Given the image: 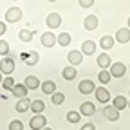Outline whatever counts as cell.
<instances>
[{"instance_id":"2e32d148","label":"cell","mask_w":130,"mask_h":130,"mask_svg":"<svg viewBox=\"0 0 130 130\" xmlns=\"http://www.w3.org/2000/svg\"><path fill=\"white\" fill-rule=\"evenodd\" d=\"M94 51H96V42H92V40H85L83 43H81V54L90 56V54H94Z\"/></svg>"},{"instance_id":"5bb4252c","label":"cell","mask_w":130,"mask_h":130,"mask_svg":"<svg viewBox=\"0 0 130 130\" xmlns=\"http://www.w3.org/2000/svg\"><path fill=\"white\" fill-rule=\"evenodd\" d=\"M27 87L24 85V83H16L14 87H13V90H11V94L13 96H16V98H20V100H24V98H27Z\"/></svg>"},{"instance_id":"8992f818","label":"cell","mask_w":130,"mask_h":130,"mask_svg":"<svg viewBox=\"0 0 130 130\" xmlns=\"http://www.w3.org/2000/svg\"><path fill=\"white\" fill-rule=\"evenodd\" d=\"M94 96H96V100L100 101V103H108L110 101V92L105 87H98L94 90Z\"/></svg>"},{"instance_id":"9a60e30c","label":"cell","mask_w":130,"mask_h":130,"mask_svg":"<svg viewBox=\"0 0 130 130\" xmlns=\"http://www.w3.org/2000/svg\"><path fill=\"white\" fill-rule=\"evenodd\" d=\"M114 43H116L114 36H108V35H105V36H101V38H100V47L103 49V51H110V49L114 47Z\"/></svg>"},{"instance_id":"e0dca14e","label":"cell","mask_w":130,"mask_h":130,"mask_svg":"<svg viewBox=\"0 0 130 130\" xmlns=\"http://www.w3.org/2000/svg\"><path fill=\"white\" fill-rule=\"evenodd\" d=\"M22 60L25 61V65H36L38 63V60H40V56H38V53L36 51H31L29 54H22Z\"/></svg>"},{"instance_id":"d4e9b609","label":"cell","mask_w":130,"mask_h":130,"mask_svg":"<svg viewBox=\"0 0 130 130\" xmlns=\"http://www.w3.org/2000/svg\"><path fill=\"white\" fill-rule=\"evenodd\" d=\"M71 35H69V32H60V35H58V38H56V43L58 45H61V47H67L69 43H71Z\"/></svg>"},{"instance_id":"74e56055","label":"cell","mask_w":130,"mask_h":130,"mask_svg":"<svg viewBox=\"0 0 130 130\" xmlns=\"http://www.w3.org/2000/svg\"><path fill=\"white\" fill-rule=\"evenodd\" d=\"M43 130H53V128H49V126H45V128H43Z\"/></svg>"},{"instance_id":"ffe728a7","label":"cell","mask_w":130,"mask_h":130,"mask_svg":"<svg viewBox=\"0 0 130 130\" xmlns=\"http://www.w3.org/2000/svg\"><path fill=\"white\" fill-rule=\"evenodd\" d=\"M24 85L27 87V90H35V89H38L42 83H40V79H38L36 76H27L25 81H24Z\"/></svg>"},{"instance_id":"603a6c76","label":"cell","mask_w":130,"mask_h":130,"mask_svg":"<svg viewBox=\"0 0 130 130\" xmlns=\"http://www.w3.org/2000/svg\"><path fill=\"white\" fill-rule=\"evenodd\" d=\"M31 110L35 112V116H40V114L45 110V103L42 100H35V101H31Z\"/></svg>"},{"instance_id":"8fae6325","label":"cell","mask_w":130,"mask_h":130,"mask_svg":"<svg viewBox=\"0 0 130 130\" xmlns=\"http://www.w3.org/2000/svg\"><path fill=\"white\" fill-rule=\"evenodd\" d=\"M98 25H100V20H98L96 14H89L87 18L83 20V27L87 31H94V29H98Z\"/></svg>"},{"instance_id":"d6986e66","label":"cell","mask_w":130,"mask_h":130,"mask_svg":"<svg viewBox=\"0 0 130 130\" xmlns=\"http://www.w3.org/2000/svg\"><path fill=\"white\" fill-rule=\"evenodd\" d=\"M94 112H96V107H94V103H90V101H85V103H81V107H79V114H81V116H92Z\"/></svg>"},{"instance_id":"cb8c5ba5","label":"cell","mask_w":130,"mask_h":130,"mask_svg":"<svg viewBox=\"0 0 130 130\" xmlns=\"http://www.w3.org/2000/svg\"><path fill=\"white\" fill-rule=\"evenodd\" d=\"M31 108V100L29 98H24V100H18V103H16V110H18L20 114L27 112Z\"/></svg>"},{"instance_id":"f35d334b","label":"cell","mask_w":130,"mask_h":130,"mask_svg":"<svg viewBox=\"0 0 130 130\" xmlns=\"http://www.w3.org/2000/svg\"><path fill=\"white\" fill-rule=\"evenodd\" d=\"M128 108H130V101H128Z\"/></svg>"},{"instance_id":"7402d4cb","label":"cell","mask_w":130,"mask_h":130,"mask_svg":"<svg viewBox=\"0 0 130 130\" xmlns=\"http://www.w3.org/2000/svg\"><path fill=\"white\" fill-rule=\"evenodd\" d=\"M61 74H63V79L71 81V79H74V78H76L78 71H76V67H72V65H67V67L61 71Z\"/></svg>"},{"instance_id":"e575fe53","label":"cell","mask_w":130,"mask_h":130,"mask_svg":"<svg viewBox=\"0 0 130 130\" xmlns=\"http://www.w3.org/2000/svg\"><path fill=\"white\" fill-rule=\"evenodd\" d=\"M6 31H7L6 22H0V36H4V35H6Z\"/></svg>"},{"instance_id":"484cf974","label":"cell","mask_w":130,"mask_h":130,"mask_svg":"<svg viewBox=\"0 0 130 130\" xmlns=\"http://www.w3.org/2000/svg\"><path fill=\"white\" fill-rule=\"evenodd\" d=\"M79 119H81V114L79 112H76V110L67 112V121L69 123H79Z\"/></svg>"},{"instance_id":"7a4b0ae2","label":"cell","mask_w":130,"mask_h":130,"mask_svg":"<svg viewBox=\"0 0 130 130\" xmlns=\"http://www.w3.org/2000/svg\"><path fill=\"white\" fill-rule=\"evenodd\" d=\"M20 18H22V9L20 7H9L6 11V22L16 24V22H20Z\"/></svg>"},{"instance_id":"83f0119b","label":"cell","mask_w":130,"mask_h":130,"mask_svg":"<svg viewBox=\"0 0 130 130\" xmlns=\"http://www.w3.org/2000/svg\"><path fill=\"white\" fill-rule=\"evenodd\" d=\"M51 101H53L54 105H61V103L65 101V94H63V92H54V94L51 96Z\"/></svg>"},{"instance_id":"d590c367","label":"cell","mask_w":130,"mask_h":130,"mask_svg":"<svg viewBox=\"0 0 130 130\" xmlns=\"http://www.w3.org/2000/svg\"><path fill=\"white\" fill-rule=\"evenodd\" d=\"M2 81H4V78H2V74H0V85H2Z\"/></svg>"},{"instance_id":"4316f807","label":"cell","mask_w":130,"mask_h":130,"mask_svg":"<svg viewBox=\"0 0 130 130\" xmlns=\"http://www.w3.org/2000/svg\"><path fill=\"white\" fill-rule=\"evenodd\" d=\"M18 36H20L22 42H31V40H32V31H29V29H22V31L18 32Z\"/></svg>"},{"instance_id":"f1b7e54d","label":"cell","mask_w":130,"mask_h":130,"mask_svg":"<svg viewBox=\"0 0 130 130\" xmlns=\"http://www.w3.org/2000/svg\"><path fill=\"white\" fill-rule=\"evenodd\" d=\"M16 83H14V79L11 78V76H6L4 78V81H2V87L6 89V90H13V87H14Z\"/></svg>"},{"instance_id":"4dcf8cb0","label":"cell","mask_w":130,"mask_h":130,"mask_svg":"<svg viewBox=\"0 0 130 130\" xmlns=\"http://www.w3.org/2000/svg\"><path fill=\"white\" fill-rule=\"evenodd\" d=\"M9 54V43L6 42V40H0V56H7Z\"/></svg>"},{"instance_id":"f546056e","label":"cell","mask_w":130,"mask_h":130,"mask_svg":"<svg viewBox=\"0 0 130 130\" xmlns=\"http://www.w3.org/2000/svg\"><path fill=\"white\" fill-rule=\"evenodd\" d=\"M98 79H100L101 83L105 85V83H108V81L112 79V76H110V72H108V71H101L100 74H98Z\"/></svg>"},{"instance_id":"ac0fdd59","label":"cell","mask_w":130,"mask_h":130,"mask_svg":"<svg viewBox=\"0 0 130 130\" xmlns=\"http://www.w3.org/2000/svg\"><path fill=\"white\" fill-rule=\"evenodd\" d=\"M40 87H42V92H43V94H51V96H53V94L56 92V83H54L53 79H45Z\"/></svg>"},{"instance_id":"5b68a950","label":"cell","mask_w":130,"mask_h":130,"mask_svg":"<svg viewBox=\"0 0 130 130\" xmlns=\"http://www.w3.org/2000/svg\"><path fill=\"white\" fill-rule=\"evenodd\" d=\"M56 38H58V36L54 35V32L47 31V32H43V35H42L40 42H42L43 47H54V45H56Z\"/></svg>"},{"instance_id":"ba28073f","label":"cell","mask_w":130,"mask_h":130,"mask_svg":"<svg viewBox=\"0 0 130 130\" xmlns=\"http://www.w3.org/2000/svg\"><path fill=\"white\" fill-rule=\"evenodd\" d=\"M114 40H118L119 43H128L130 42V29L128 27H121L118 29L116 36H114Z\"/></svg>"},{"instance_id":"9c48e42d","label":"cell","mask_w":130,"mask_h":130,"mask_svg":"<svg viewBox=\"0 0 130 130\" xmlns=\"http://www.w3.org/2000/svg\"><path fill=\"white\" fill-rule=\"evenodd\" d=\"M103 116H105L108 121H118V119H119V110L114 108L112 105H107V107L103 108Z\"/></svg>"},{"instance_id":"277c9868","label":"cell","mask_w":130,"mask_h":130,"mask_svg":"<svg viewBox=\"0 0 130 130\" xmlns=\"http://www.w3.org/2000/svg\"><path fill=\"white\" fill-rule=\"evenodd\" d=\"M29 126H31V130H43V128L47 126L45 116H43V114H40V116H35V118L29 121Z\"/></svg>"},{"instance_id":"3957f363","label":"cell","mask_w":130,"mask_h":130,"mask_svg":"<svg viewBox=\"0 0 130 130\" xmlns=\"http://www.w3.org/2000/svg\"><path fill=\"white\" fill-rule=\"evenodd\" d=\"M108 72H110L112 78H121V76H125V72H126V65L121 63V61H116V63L110 65Z\"/></svg>"},{"instance_id":"30bf717a","label":"cell","mask_w":130,"mask_h":130,"mask_svg":"<svg viewBox=\"0 0 130 130\" xmlns=\"http://www.w3.org/2000/svg\"><path fill=\"white\" fill-rule=\"evenodd\" d=\"M96 63L101 67V71H108V69H110V65H112V60H110V56H108L107 53H101L100 56H98Z\"/></svg>"},{"instance_id":"4fadbf2b","label":"cell","mask_w":130,"mask_h":130,"mask_svg":"<svg viewBox=\"0 0 130 130\" xmlns=\"http://www.w3.org/2000/svg\"><path fill=\"white\" fill-rule=\"evenodd\" d=\"M67 60H69V63L72 65V67H76V65H79L81 61H83V54H81V51H69Z\"/></svg>"},{"instance_id":"8d00e7d4","label":"cell","mask_w":130,"mask_h":130,"mask_svg":"<svg viewBox=\"0 0 130 130\" xmlns=\"http://www.w3.org/2000/svg\"><path fill=\"white\" fill-rule=\"evenodd\" d=\"M126 24H128V29H130V16H128V22H126Z\"/></svg>"},{"instance_id":"836d02e7","label":"cell","mask_w":130,"mask_h":130,"mask_svg":"<svg viewBox=\"0 0 130 130\" xmlns=\"http://www.w3.org/2000/svg\"><path fill=\"white\" fill-rule=\"evenodd\" d=\"M79 130H96V126H94V123H85Z\"/></svg>"},{"instance_id":"7c38bea8","label":"cell","mask_w":130,"mask_h":130,"mask_svg":"<svg viewBox=\"0 0 130 130\" xmlns=\"http://www.w3.org/2000/svg\"><path fill=\"white\" fill-rule=\"evenodd\" d=\"M45 24L51 27V29H56V27H60V25H61V16H60L58 13H51V14H47Z\"/></svg>"},{"instance_id":"d6a6232c","label":"cell","mask_w":130,"mask_h":130,"mask_svg":"<svg viewBox=\"0 0 130 130\" xmlns=\"http://www.w3.org/2000/svg\"><path fill=\"white\" fill-rule=\"evenodd\" d=\"M79 6L81 7H90V6H94V2L92 0H79Z\"/></svg>"},{"instance_id":"1f68e13d","label":"cell","mask_w":130,"mask_h":130,"mask_svg":"<svg viewBox=\"0 0 130 130\" xmlns=\"http://www.w3.org/2000/svg\"><path fill=\"white\" fill-rule=\"evenodd\" d=\"M9 130H24V123L20 119H13L9 123Z\"/></svg>"},{"instance_id":"52a82bcc","label":"cell","mask_w":130,"mask_h":130,"mask_svg":"<svg viewBox=\"0 0 130 130\" xmlns=\"http://www.w3.org/2000/svg\"><path fill=\"white\" fill-rule=\"evenodd\" d=\"M78 90H79L81 94H90V92L96 90V85H94V81H92V79H83V81H79Z\"/></svg>"},{"instance_id":"6da1fadb","label":"cell","mask_w":130,"mask_h":130,"mask_svg":"<svg viewBox=\"0 0 130 130\" xmlns=\"http://www.w3.org/2000/svg\"><path fill=\"white\" fill-rule=\"evenodd\" d=\"M13 71H14V60H13L11 56H6V58L0 60V74H7V76H11Z\"/></svg>"},{"instance_id":"44dd1931","label":"cell","mask_w":130,"mask_h":130,"mask_svg":"<svg viewBox=\"0 0 130 130\" xmlns=\"http://www.w3.org/2000/svg\"><path fill=\"white\" fill-rule=\"evenodd\" d=\"M112 107L114 108H118V110H121V108H126L128 107V101H126V98L125 96H116L112 100Z\"/></svg>"}]
</instances>
